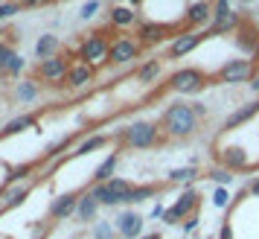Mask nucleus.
I'll return each mask as SVG.
<instances>
[{
    "mask_svg": "<svg viewBox=\"0 0 259 239\" xmlns=\"http://www.w3.org/2000/svg\"><path fill=\"white\" fill-rule=\"evenodd\" d=\"M201 120L195 117V111H192V102H175V105H169L163 111V117H160V132L163 137H189V134H195Z\"/></svg>",
    "mask_w": 259,
    "mask_h": 239,
    "instance_id": "f257e3e1",
    "label": "nucleus"
},
{
    "mask_svg": "<svg viewBox=\"0 0 259 239\" xmlns=\"http://www.w3.org/2000/svg\"><path fill=\"white\" fill-rule=\"evenodd\" d=\"M108 53H111V38H108L105 29H96V32H88V35L79 41V47H76V59L99 70V67H105L108 64Z\"/></svg>",
    "mask_w": 259,
    "mask_h": 239,
    "instance_id": "f03ea898",
    "label": "nucleus"
},
{
    "mask_svg": "<svg viewBox=\"0 0 259 239\" xmlns=\"http://www.w3.org/2000/svg\"><path fill=\"white\" fill-rule=\"evenodd\" d=\"M160 134H163L160 132V126L140 120V123H131L128 129H122L119 140H122V146H128V149H152V146L163 143Z\"/></svg>",
    "mask_w": 259,
    "mask_h": 239,
    "instance_id": "7ed1b4c3",
    "label": "nucleus"
},
{
    "mask_svg": "<svg viewBox=\"0 0 259 239\" xmlns=\"http://www.w3.org/2000/svg\"><path fill=\"white\" fill-rule=\"evenodd\" d=\"M207 85H210V79L198 67H184L169 76V91H175V94H201Z\"/></svg>",
    "mask_w": 259,
    "mask_h": 239,
    "instance_id": "20e7f679",
    "label": "nucleus"
},
{
    "mask_svg": "<svg viewBox=\"0 0 259 239\" xmlns=\"http://www.w3.org/2000/svg\"><path fill=\"white\" fill-rule=\"evenodd\" d=\"M131 187H134V184H128L125 178H111V181H105V184H94L91 192H94V198L99 204L114 207V204H125Z\"/></svg>",
    "mask_w": 259,
    "mask_h": 239,
    "instance_id": "39448f33",
    "label": "nucleus"
},
{
    "mask_svg": "<svg viewBox=\"0 0 259 239\" xmlns=\"http://www.w3.org/2000/svg\"><path fill=\"white\" fill-rule=\"evenodd\" d=\"M140 53H143V44L134 35H114L111 38L108 61L117 64V67H122V64H131L134 59H140Z\"/></svg>",
    "mask_w": 259,
    "mask_h": 239,
    "instance_id": "423d86ee",
    "label": "nucleus"
},
{
    "mask_svg": "<svg viewBox=\"0 0 259 239\" xmlns=\"http://www.w3.org/2000/svg\"><path fill=\"white\" fill-rule=\"evenodd\" d=\"M67 70H70V59H67L64 53H59V56H53V59H41L38 61L35 76L44 85H64Z\"/></svg>",
    "mask_w": 259,
    "mask_h": 239,
    "instance_id": "0eeeda50",
    "label": "nucleus"
},
{
    "mask_svg": "<svg viewBox=\"0 0 259 239\" xmlns=\"http://www.w3.org/2000/svg\"><path fill=\"white\" fill-rule=\"evenodd\" d=\"M256 73V64L247 59H230L222 70L212 76V82H222V85H239V82H250Z\"/></svg>",
    "mask_w": 259,
    "mask_h": 239,
    "instance_id": "6e6552de",
    "label": "nucleus"
},
{
    "mask_svg": "<svg viewBox=\"0 0 259 239\" xmlns=\"http://www.w3.org/2000/svg\"><path fill=\"white\" fill-rule=\"evenodd\" d=\"M172 32H184V26H169V24H160V21H140L134 38L143 47H154V44H160L166 38H172Z\"/></svg>",
    "mask_w": 259,
    "mask_h": 239,
    "instance_id": "1a4fd4ad",
    "label": "nucleus"
},
{
    "mask_svg": "<svg viewBox=\"0 0 259 239\" xmlns=\"http://www.w3.org/2000/svg\"><path fill=\"white\" fill-rule=\"evenodd\" d=\"M204 38H207V32H201V29H184V32H178L175 41L169 44V53H166V59H169V61L184 59L187 53H192V50L198 47Z\"/></svg>",
    "mask_w": 259,
    "mask_h": 239,
    "instance_id": "9d476101",
    "label": "nucleus"
},
{
    "mask_svg": "<svg viewBox=\"0 0 259 239\" xmlns=\"http://www.w3.org/2000/svg\"><path fill=\"white\" fill-rule=\"evenodd\" d=\"M94 82H96V67H91V64H84V61H79V59H73L64 85H67L70 91H84V88H91Z\"/></svg>",
    "mask_w": 259,
    "mask_h": 239,
    "instance_id": "9b49d317",
    "label": "nucleus"
},
{
    "mask_svg": "<svg viewBox=\"0 0 259 239\" xmlns=\"http://www.w3.org/2000/svg\"><path fill=\"white\" fill-rule=\"evenodd\" d=\"M215 161H219V167L230 169V172H245L250 167V161H247V152L242 146H224V149H215Z\"/></svg>",
    "mask_w": 259,
    "mask_h": 239,
    "instance_id": "f8f14e48",
    "label": "nucleus"
},
{
    "mask_svg": "<svg viewBox=\"0 0 259 239\" xmlns=\"http://www.w3.org/2000/svg\"><path fill=\"white\" fill-rule=\"evenodd\" d=\"M212 21V3L210 0H195L189 3L187 12H184V29H195V26H204Z\"/></svg>",
    "mask_w": 259,
    "mask_h": 239,
    "instance_id": "ddd939ff",
    "label": "nucleus"
},
{
    "mask_svg": "<svg viewBox=\"0 0 259 239\" xmlns=\"http://www.w3.org/2000/svg\"><path fill=\"white\" fill-rule=\"evenodd\" d=\"M140 9H131L125 3H114L111 12H108V24L117 26V29H128V26H140Z\"/></svg>",
    "mask_w": 259,
    "mask_h": 239,
    "instance_id": "4468645a",
    "label": "nucleus"
},
{
    "mask_svg": "<svg viewBox=\"0 0 259 239\" xmlns=\"http://www.w3.org/2000/svg\"><path fill=\"white\" fill-rule=\"evenodd\" d=\"M29 192H32V181L3 187V190H0V210H12V207H18V204H24Z\"/></svg>",
    "mask_w": 259,
    "mask_h": 239,
    "instance_id": "2eb2a0df",
    "label": "nucleus"
},
{
    "mask_svg": "<svg viewBox=\"0 0 259 239\" xmlns=\"http://www.w3.org/2000/svg\"><path fill=\"white\" fill-rule=\"evenodd\" d=\"M114 227H117V233L122 239H140L143 236V216L134 213V210H128V213H119L117 222H114Z\"/></svg>",
    "mask_w": 259,
    "mask_h": 239,
    "instance_id": "dca6fc26",
    "label": "nucleus"
},
{
    "mask_svg": "<svg viewBox=\"0 0 259 239\" xmlns=\"http://www.w3.org/2000/svg\"><path fill=\"white\" fill-rule=\"evenodd\" d=\"M76 207H79V195L76 192H64L59 198H53V204H50V219L53 222H64V219H70L76 213Z\"/></svg>",
    "mask_w": 259,
    "mask_h": 239,
    "instance_id": "f3484780",
    "label": "nucleus"
},
{
    "mask_svg": "<svg viewBox=\"0 0 259 239\" xmlns=\"http://www.w3.org/2000/svg\"><path fill=\"white\" fill-rule=\"evenodd\" d=\"M198 204H201V195H198V190L195 187H187V190L178 195V202L172 204V210H175L178 216H181V222L187 219V216H192V213H198Z\"/></svg>",
    "mask_w": 259,
    "mask_h": 239,
    "instance_id": "a211bd4d",
    "label": "nucleus"
},
{
    "mask_svg": "<svg viewBox=\"0 0 259 239\" xmlns=\"http://www.w3.org/2000/svg\"><path fill=\"white\" fill-rule=\"evenodd\" d=\"M259 114V105L256 102H247V105H239L233 111V114H227V120H224V132H233V129H239V126H245L247 120H253Z\"/></svg>",
    "mask_w": 259,
    "mask_h": 239,
    "instance_id": "6ab92c4d",
    "label": "nucleus"
},
{
    "mask_svg": "<svg viewBox=\"0 0 259 239\" xmlns=\"http://www.w3.org/2000/svg\"><path fill=\"white\" fill-rule=\"evenodd\" d=\"M242 26V18H239V12H227L222 15V18H212L210 21V29H207V35H224V32H236Z\"/></svg>",
    "mask_w": 259,
    "mask_h": 239,
    "instance_id": "aec40b11",
    "label": "nucleus"
},
{
    "mask_svg": "<svg viewBox=\"0 0 259 239\" xmlns=\"http://www.w3.org/2000/svg\"><path fill=\"white\" fill-rule=\"evenodd\" d=\"M32 126H38V114H18V117H12L0 129V140L3 137H12V134H21L26 129H32Z\"/></svg>",
    "mask_w": 259,
    "mask_h": 239,
    "instance_id": "412c9836",
    "label": "nucleus"
},
{
    "mask_svg": "<svg viewBox=\"0 0 259 239\" xmlns=\"http://www.w3.org/2000/svg\"><path fill=\"white\" fill-rule=\"evenodd\" d=\"M163 76V61L160 59H149V61H143L140 67H137V73H134V79L140 85H152L157 82Z\"/></svg>",
    "mask_w": 259,
    "mask_h": 239,
    "instance_id": "4be33fe9",
    "label": "nucleus"
},
{
    "mask_svg": "<svg viewBox=\"0 0 259 239\" xmlns=\"http://www.w3.org/2000/svg\"><path fill=\"white\" fill-rule=\"evenodd\" d=\"M59 50H61V41H59V35H53V32H44V35L35 41V56H38V61L59 56Z\"/></svg>",
    "mask_w": 259,
    "mask_h": 239,
    "instance_id": "5701e85b",
    "label": "nucleus"
},
{
    "mask_svg": "<svg viewBox=\"0 0 259 239\" xmlns=\"http://www.w3.org/2000/svg\"><path fill=\"white\" fill-rule=\"evenodd\" d=\"M38 96H41V85H38L35 79H21V82L15 85V99H18V102L29 105V102H35Z\"/></svg>",
    "mask_w": 259,
    "mask_h": 239,
    "instance_id": "b1692460",
    "label": "nucleus"
},
{
    "mask_svg": "<svg viewBox=\"0 0 259 239\" xmlns=\"http://www.w3.org/2000/svg\"><path fill=\"white\" fill-rule=\"evenodd\" d=\"M96 213H99V202L94 198V192L88 190L79 195V207H76V216L82 219V222H94Z\"/></svg>",
    "mask_w": 259,
    "mask_h": 239,
    "instance_id": "393cba45",
    "label": "nucleus"
},
{
    "mask_svg": "<svg viewBox=\"0 0 259 239\" xmlns=\"http://www.w3.org/2000/svg\"><path fill=\"white\" fill-rule=\"evenodd\" d=\"M38 164L41 161H29V164H21V167H9V172H6V187L9 184H26V181L32 178V172L38 169Z\"/></svg>",
    "mask_w": 259,
    "mask_h": 239,
    "instance_id": "a878e982",
    "label": "nucleus"
},
{
    "mask_svg": "<svg viewBox=\"0 0 259 239\" xmlns=\"http://www.w3.org/2000/svg\"><path fill=\"white\" fill-rule=\"evenodd\" d=\"M233 35H236V44H239V47L245 50V53H256V41H259V32H253V29H250V24H247V21H242V26L236 29Z\"/></svg>",
    "mask_w": 259,
    "mask_h": 239,
    "instance_id": "bb28decb",
    "label": "nucleus"
},
{
    "mask_svg": "<svg viewBox=\"0 0 259 239\" xmlns=\"http://www.w3.org/2000/svg\"><path fill=\"white\" fill-rule=\"evenodd\" d=\"M117 164H119V155L117 152H111V155L96 167V172H94V181L96 184H105V181H111L114 178V169H117Z\"/></svg>",
    "mask_w": 259,
    "mask_h": 239,
    "instance_id": "cd10ccee",
    "label": "nucleus"
},
{
    "mask_svg": "<svg viewBox=\"0 0 259 239\" xmlns=\"http://www.w3.org/2000/svg\"><path fill=\"white\" fill-rule=\"evenodd\" d=\"M157 192H160V184H140V187H131L125 204H140V202H146V198L157 195Z\"/></svg>",
    "mask_w": 259,
    "mask_h": 239,
    "instance_id": "c85d7f7f",
    "label": "nucleus"
},
{
    "mask_svg": "<svg viewBox=\"0 0 259 239\" xmlns=\"http://www.w3.org/2000/svg\"><path fill=\"white\" fill-rule=\"evenodd\" d=\"M108 143V137L105 134H94V137H88V140H82V143L73 149L70 155L73 157H82V155H91V152H96V149H102V146Z\"/></svg>",
    "mask_w": 259,
    "mask_h": 239,
    "instance_id": "c756f323",
    "label": "nucleus"
},
{
    "mask_svg": "<svg viewBox=\"0 0 259 239\" xmlns=\"http://www.w3.org/2000/svg\"><path fill=\"white\" fill-rule=\"evenodd\" d=\"M198 178V167H181L169 172V184H192Z\"/></svg>",
    "mask_w": 259,
    "mask_h": 239,
    "instance_id": "7c9ffc66",
    "label": "nucleus"
},
{
    "mask_svg": "<svg viewBox=\"0 0 259 239\" xmlns=\"http://www.w3.org/2000/svg\"><path fill=\"white\" fill-rule=\"evenodd\" d=\"M70 143H73V137L67 134V137H61V140H56V143L50 146L47 152H44V157L41 161H53V157H59V155H64L67 149H70Z\"/></svg>",
    "mask_w": 259,
    "mask_h": 239,
    "instance_id": "2f4dec72",
    "label": "nucleus"
},
{
    "mask_svg": "<svg viewBox=\"0 0 259 239\" xmlns=\"http://www.w3.org/2000/svg\"><path fill=\"white\" fill-rule=\"evenodd\" d=\"M207 175H210V181H215L219 187H230V184H233V172L224 169V167H210Z\"/></svg>",
    "mask_w": 259,
    "mask_h": 239,
    "instance_id": "473e14b6",
    "label": "nucleus"
},
{
    "mask_svg": "<svg viewBox=\"0 0 259 239\" xmlns=\"http://www.w3.org/2000/svg\"><path fill=\"white\" fill-rule=\"evenodd\" d=\"M24 67H26V61L21 59V56H18V53H15L12 59L6 61V67H3V73H0V76H18V73L24 70Z\"/></svg>",
    "mask_w": 259,
    "mask_h": 239,
    "instance_id": "72a5a7b5",
    "label": "nucleus"
},
{
    "mask_svg": "<svg viewBox=\"0 0 259 239\" xmlns=\"http://www.w3.org/2000/svg\"><path fill=\"white\" fill-rule=\"evenodd\" d=\"M94 239H114V225H111V222L94 225Z\"/></svg>",
    "mask_w": 259,
    "mask_h": 239,
    "instance_id": "f704fd0d",
    "label": "nucleus"
},
{
    "mask_svg": "<svg viewBox=\"0 0 259 239\" xmlns=\"http://www.w3.org/2000/svg\"><path fill=\"white\" fill-rule=\"evenodd\" d=\"M227 12H233V0H212V18H222Z\"/></svg>",
    "mask_w": 259,
    "mask_h": 239,
    "instance_id": "c9c22d12",
    "label": "nucleus"
},
{
    "mask_svg": "<svg viewBox=\"0 0 259 239\" xmlns=\"http://www.w3.org/2000/svg\"><path fill=\"white\" fill-rule=\"evenodd\" d=\"M18 9H21V6H18V3H12V0L0 3V24H3V21H9L12 15H18Z\"/></svg>",
    "mask_w": 259,
    "mask_h": 239,
    "instance_id": "e433bc0d",
    "label": "nucleus"
},
{
    "mask_svg": "<svg viewBox=\"0 0 259 239\" xmlns=\"http://www.w3.org/2000/svg\"><path fill=\"white\" fill-rule=\"evenodd\" d=\"M15 56L12 50V41H0V73H3V67H6V61Z\"/></svg>",
    "mask_w": 259,
    "mask_h": 239,
    "instance_id": "4c0bfd02",
    "label": "nucleus"
},
{
    "mask_svg": "<svg viewBox=\"0 0 259 239\" xmlns=\"http://www.w3.org/2000/svg\"><path fill=\"white\" fill-rule=\"evenodd\" d=\"M99 6H102V3H99V0H88V3H84L82 6V21H91V18H96V12H99Z\"/></svg>",
    "mask_w": 259,
    "mask_h": 239,
    "instance_id": "58836bf2",
    "label": "nucleus"
},
{
    "mask_svg": "<svg viewBox=\"0 0 259 239\" xmlns=\"http://www.w3.org/2000/svg\"><path fill=\"white\" fill-rule=\"evenodd\" d=\"M212 204H215V207H227V204H230L227 187H215V190H212Z\"/></svg>",
    "mask_w": 259,
    "mask_h": 239,
    "instance_id": "ea45409f",
    "label": "nucleus"
},
{
    "mask_svg": "<svg viewBox=\"0 0 259 239\" xmlns=\"http://www.w3.org/2000/svg\"><path fill=\"white\" fill-rule=\"evenodd\" d=\"M160 219H163V225H181V216H178L175 210H172V207H166Z\"/></svg>",
    "mask_w": 259,
    "mask_h": 239,
    "instance_id": "a19ab883",
    "label": "nucleus"
},
{
    "mask_svg": "<svg viewBox=\"0 0 259 239\" xmlns=\"http://www.w3.org/2000/svg\"><path fill=\"white\" fill-rule=\"evenodd\" d=\"M181 227H184V233H192L195 227H198V213H192V216H187L184 222H181Z\"/></svg>",
    "mask_w": 259,
    "mask_h": 239,
    "instance_id": "79ce46f5",
    "label": "nucleus"
},
{
    "mask_svg": "<svg viewBox=\"0 0 259 239\" xmlns=\"http://www.w3.org/2000/svg\"><path fill=\"white\" fill-rule=\"evenodd\" d=\"M12 3H18L21 9H38V6H44L50 0H12Z\"/></svg>",
    "mask_w": 259,
    "mask_h": 239,
    "instance_id": "37998d69",
    "label": "nucleus"
},
{
    "mask_svg": "<svg viewBox=\"0 0 259 239\" xmlns=\"http://www.w3.org/2000/svg\"><path fill=\"white\" fill-rule=\"evenodd\" d=\"M219 239H236V227H233V222H224V225H222V233H219Z\"/></svg>",
    "mask_w": 259,
    "mask_h": 239,
    "instance_id": "c03bdc74",
    "label": "nucleus"
},
{
    "mask_svg": "<svg viewBox=\"0 0 259 239\" xmlns=\"http://www.w3.org/2000/svg\"><path fill=\"white\" fill-rule=\"evenodd\" d=\"M192 111H195V117L204 120L207 117V102H192Z\"/></svg>",
    "mask_w": 259,
    "mask_h": 239,
    "instance_id": "a18cd8bd",
    "label": "nucleus"
},
{
    "mask_svg": "<svg viewBox=\"0 0 259 239\" xmlns=\"http://www.w3.org/2000/svg\"><path fill=\"white\" fill-rule=\"evenodd\" d=\"M247 195H253V198H259V178H253L250 184H247Z\"/></svg>",
    "mask_w": 259,
    "mask_h": 239,
    "instance_id": "49530a36",
    "label": "nucleus"
},
{
    "mask_svg": "<svg viewBox=\"0 0 259 239\" xmlns=\"http://www.w3.org/2000/svg\"><path fill=\"white\" fill-rule=\"evenodd\" d=\"M119 3H125V6H131V9H140L143 0H119Z\"/></svg>",
    "mask_w": 259,
    "mask_h": 239,
    "instance_id": "de8ad7c7",
    "label": "nucleus"
},
{
    "mask_svg": "<svg viewBox=\"0 0 259 239\" xmlns=\"http://www.w3.org/2000/svg\"><path fill=\"white\" fill-rule=\"evenodd\" d=\"M250 88H253V91H256V94H259V70L253 73V79H250Z\"/></svg>",
    "mask_w": 259,
    "mask_h": 239,
    "instance_id": "09e8293b",
    "label": "nucleus"
},
{
    "mask_svg": "<svg viewBox=\"0 0 259 239\" xmlns=\"http://www.w3.org/2000/svg\"><path fill=\"white\" fill-rule=\"evenodd\" d=\"M140 239H163V236H160V233H143Z\"/></svg>",
    "mask_w": 259,
    "mask_h": 239,
    "instance_id": "8fccbe9b",
    "label": "nucleus"
},
{
    "mask_svg": "<svg viewBox=\"0 0 259 239\" xmlns=\"http://www.w3.org/2000/svg\"><path fill=\"white\" fill-rule=\"evenodd\" d=\"M3 35H9V32H6V29H3V26H0V41H3Z\"/></svg>",
    "mask_w": 259,
    "mask_h": 239,
    "instance_id": "3c124183",
    "label": "nucleus"
},
{
    "mask_svg": "<svg viewBox=\"0 0 259 239\" xmlns=\"http://www.w3.org/2000/svg\"><path fill=\"white\" fill-rule=\"evenodd\" d=\"M239 3H242V6H250V3H253V0H239Z\"/></svg>",
    "mask_w": 259,
    "mask_h": 239,
    "instance_id": "603ef678",
    "label": "nucleus"
},
{
    "mask_svg": "<svg viewBox=\"0 0 259 239\" xmlns=\"http://www.w3.org/2000/svg\"><path fill=\"white\" fill-rule=\"evenodd\" d=\"M253 56H256V61H259V41H256V53H253Z\"/></svg>",
    "mask_w": 259,
    "mask_h": 239,
    "instance_id": "864d4df0",
    "label": "nucleus"
},
{
    "mask_svg": "<svg viewBox=\"0 0 259 239\" xmlns=\"http://www.w3.org/2000/svg\"><path fill=\"white\" fill-rule=\"evenodd\" d=\"M256 105H259V99H256Z\"/></svg>",
    "mask_w": 259,
    "mask_h": 239,
    "instance_id": "5fc2aeb1",
    "label": "nucleus"
}]
</instances>
